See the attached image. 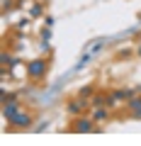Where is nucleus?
Segmentation results:
<instances>
[{"mask_svg":"<svg viewBox=\"0 0 141 146\" xmlns=\"http://www.w3.org/2000/svg\"><path fill=\"white\" fill-rule=\"evenodd\" d=\"M17 112H20V102H17V100H12L10 105H5V107H3V117H5L7 122H10L12 117L17 115Z\"/></svg>","mask_w":141,"mask_h":146,"instance_id":"nucleus-4","label":"nucleus"},{"mask_svg":"<svg viewBox=\"0 0 141 146\" xmlns=\"http://www.w3.org/2000/svg\"><path fill=\"white\" fill-rule=\"evenodd\" d=\"M27 25H29V20H20V22H17V29H24Z\"/></svg>","mask_w":141,"mask_h":146,"instance_id":"nucleus-11","label":"nucleus"},{"mask_svg":"<svg viewBox=\"0 0 141 146\" xmlns=\"http://www.w3.org/2000/svg\"><path fill=\"white\" fill-rule=\"evenodd\" d=\"M12 127L15 129H27V127H32V122H34V117L29 115V112H17L15 117H12Z\"/></svg>","mask_w":141,"mask_h":146,"instance_id":"nucleus-2","label":"nucleus"},{"mask_svg":"<svg viewBox=\"0 0 141 146\" xmlns=\"http://www.w3.org/2000/svg\"><path fill=\"white\" fill-rule=\"evenodd\" d=\"M37 15H42V5H34V7H32V17H37Z\"/></svg>","mask_w":141,"mask_h":146,"instance_id":"nucleus-10","label":"nucleus"},{"mask_svg":"<svg viewBox=\"0 0 141 146\" xmlns=\"http://www.w3.org/2000/svg\"><path fill=\"white\" fill-rule=\"evenodd\" d=\"M107 117H110V112H107V110H105V107H97V110H95V117H93V119L95 122H107Z\"/></svg>","mask_w":141,"mask_h":146,"instance_id":"nucleus-6","label":"nucleus"},{"mask_svg":"<svg viewBox=\"0 0 141 146\" xmlns=\"http://www.w3.org/2000/svg\"><path fill=\"white\" fill-rule=\"evenodd\" d=\"M88 61H90V54H85V56H83V58L78 61V66H75V71H80V68H83V66H85Z\"/></svg>","mask_w":141,"mask_h":146,"instance_id":"nucleus-9","label":"nucleus"},{"mask_svg":"<svg viewBox=\"0 0 141 146\" xmlns=\"http://www.w3.org/2000/svg\"><path fill=\"white\" fill-rule=\"evenodd\" d=\"M139 54H141V46H139Z\"/></svg>","mask_w":141,"mask_h":146,"instance_id":"nucleus-12","label":"nucleus"},{"mask_svg":"<svg viewBox=\"0 0 141 146\" xmlns=\"http://www.w3.org/2000/svg\"><path fill=\"white\" fill-rule=\"evenodd\" d=\"M46 71H49V63L44 61V58H34V61L27 63V76H29V78H34V80L44 78V76H46Z\"/></svg>","mask_w":141,"mask_h":146,"instance_id":"nucleus-1","label":"nucleus"},{"mask_svg":"<svg viewBox=\"0 0 141 146\" xmlns=\"http://www.w3.org/2000/svg\"><path fill=\"white\" fill-rule=\"evenodd\" d=\"M83 107H85V102H83V100H73V102H68L66 112H68V115H78V112H80Z\"/></svg>","mask_w":141,"mask_h":146,"instance_id":"nucleus-5","label":"nucleus"},{"mask_svg":"<svg viewBox=\"0 0 141 146\" xmlns=\"http://www.w3.org/2000/svg\"><path fill=\"white\" fill-rule=\"evenodd\" d=\"M90 105H95V107H105V105H110V100H107V98H102V95H95Z\"/></svg>","mask_w":141,"mask_h":146,"instance_id":"nucleus-7","label":"nucleus"},{"mask_svg":"<svg viewBox=\"0 0 141 146\" xmlns=\"http://www.w3.org/2000/svg\"><path fill=\"white\" fill-rule=\"evenodd\" d=\"M95 119H88V117H80V119H75V124L71 127L73 131H97V127L93 124Z\"/></svg>","mask_w":141,"mask_h":146,"instance_id":"nucleus-3","label":"nucleus"},{"mask_svg":"<svg viewBox=\"0 0 141 146\" xmlns=\"http://www.w3.org/2000/svg\"><path fill=\"white\" fill-rule=\"evenodd\" d=\"M126 107H129L131 112H134V110H139V107H141V98H131L129 102H126Z\"/></svg>","mask_w":141,"mask_h":146,"instance_id":"nucleus-8","label":"nucleus"}]
</instances>
